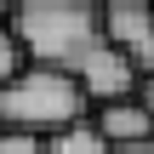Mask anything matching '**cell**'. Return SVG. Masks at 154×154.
I'll return each instance as SVG.
<instances>
[{"label":"cell","instance_id":"cell-9","mask_svg":"<svg viewBox=\"0 0 154 154\" xmlns=\"http://www.w3.org/2000/svg\"><path fill=\"white\" fill-rule=\"evenodd\" d=\"M131 103H137L143 114H154V74H149V80H137V91H131Z\"/></svg>","mask_w":154,"mask_h":154},{"label":"cell","instance_id":"cell-6","mask_svg":"<svg viewBox=\"0 0 154 154\" xmlns=\"http://www.w3.org/2000/svg\"><path fill=\"white\" fill-rule=\"evenodd\" d=\"M46 149H51V154H109V137L97 131V120H80V126L46 137Z\"/></svg>","mask_w":154,"mask_h":154},{"label":"cell","instance_id":"cell-10","mask_svg":"<svg viewBox=\"0 0 154 154\" xmlns=\"http://www.w3.org/2000/svg\"><path fill=\"white\" fill-rule=\"evenodd\" d=\"M109 154H154V143H120V149H109Z\"/></svg>","mask_w":154,"mask_h":154},{"label":"cell","instance_id":"cell-7","mask_svg":"<svg viewBox=\"0 0 154 154\" xmlns=\"http://www.w3.org/2000/svg\"><path fill=\"white\" fill-rule=\"evenodd\" d=\"M17 74H23V46H17L11 23H0V91H6Z\"/></svg>","mask_w":154,"mask_h":154},{"label":"cell","instance_id":"cell-2","mask_svg":"<svg viewBox=\"0 0 154 154\" xmlns=\"http://www.w3.org/2000/svg\"><path fill=\"white\" fill-rule=\"evenodd\" d=\"M86 91L74 74L63 69H23L6 91H0V131H34V137H57L69 126L86 120Z\"/></svg>","mask_w":154,"mask_h":154},{"label":"cell","instance_id":"cell-4","mask_svg":"<svg viewBox=\"0 0 154 154\" xmlns=\"http://www.w3.org/2000/svg\"><path fill=\"white\" fill-rule=\"evenodd\" d=\"M74 80H80V91H86L91 103H103V109H109V103H126V97L137 91V80H143V74H137V69H131V63L103 40V46L74 69Z\"/></svg>","mask_w":154,"mask_h":154},{"label":"cell","instance_id":"cell-1","mask_svg":"<svg viewBox=\"0 0 154 154\" xmlns=\"http://www.w3.org/2000/svg\"><path fill=\"white\" fill-rule=\"evenodd\" d=\"M11 34L34 69H63L74 74L97 46H103V6L86 0H29L11 6Z\"/></svg>","mask_w":154,"mask_h":154},{"label":"cell","instance_id":"cell-5","mask_svg":"<svg viewBox=\"0 0 154 154\" xmlns=\"http://www.w3.org/2000/svg\"><path fill=\"white\" fill-rule=\"evenodd\" d=\"M97 131L109 137V149H120V143H154V114H143V109L126 97V103L97 109Z\"/></svg>","mask_w":154,"mask_h":154},{"label":"cell","instance_id":"cell-3","mask_svg":"<svg viewBox=\"0 0 154 154\" xmlns=\"http://www.w3.org/2000/svg\"><path fill=\"white\" fill-rule=\"evenodd\" d=\"M103 40L149 80L154 74V6L149 0H109L103 6Z\"/></svg>","mask_w":154,"mask_h":154},{"label":"cell","instance_id":"cell-8","mask_svg":"<svg viewBox=\"0 0 154 154\" xmlns=\"http://www.w3.org/2000/svg\"><path fill=\"white\" fill-rule=\"evenodd\" d=\"M0 154H51V149L34 131H0Z\"/></svg>","mask_w":154,"mask_h":154}]
</instances>
